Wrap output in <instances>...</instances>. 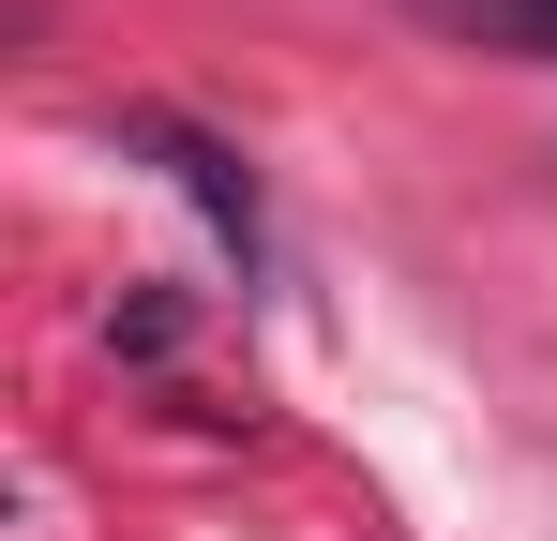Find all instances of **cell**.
<instances>
[{"mask_svg":"<svg viewBox=\"0 0 557 541\" xmlns=\"http://www.w3.org/2000/svg\"><path fill=\"white\" fill-rule=\"evenodd\" d=\"M121 151H151V166L211 211V241H226V256H257V180H242L226 136H196V121H166V105H121Z\"/></svg>","mask_w":557,"mask_h":541,"instance_id":"cell-1","label":"cell"},{"mask_svg":"<svg viewBox=\"0 0 557 541\" xmlns=\"http://www.w3.org/2000/svg\"><path fill=\"white\" fill-rule=\"evenodd\" d=\"M437 30H467V46H497V61H557V0H422Z\"/></svg>","mask_w":557,"mask_h":541,"instance_id":"cell-2","label":"cell"}]
</instances>
